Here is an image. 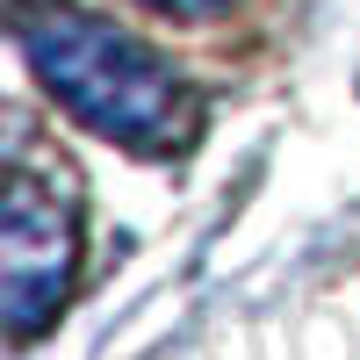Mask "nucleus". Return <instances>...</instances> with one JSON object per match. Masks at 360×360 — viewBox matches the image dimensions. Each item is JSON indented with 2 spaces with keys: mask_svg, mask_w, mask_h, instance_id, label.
I'll list each match as a JSON object with an SVG mask.
<instances>
[{
  "mask_svg": "<svg viewBox=\"0 0 360 360\" xmlns=\"http://www.w3.org/2000/svg\"><path fill=\"white\" fill-rule=\"evenodd\" d=\"M144 8H159V15H180V22H209V15H224L231 0H144Z\"/></svg>",
  "mask_w": 360,
  "mask_h": 360,
  "instance_id": "nucleus-3",
  "label": "nucleus"
},
{
  "mask_svg": "<svg viewBox=\"0 0 360 360\" xmlns=\"http://www.w3.org/2000/svg\"><path fill=\"white\" fill-rule=\"evenodd\" d=\"M22 51L44 94L94 137L130 144V152H173V137H188V79L130 29L58 8L22 29Z\"/></svg>",
  "mask_w": 360,
  "mask_h": 360,
  "instance_id": "nucleus-1",
  "label": "nucleus"
},
{
  "mask_svg": "<svg viewBox=\"0 0 360 360\" xmlns=\"http://www.w3.org/2000/svg\"><path fill=\"white\" fill-rule=\"evenodd\" d=\"M72 259H79L72 202L37 166H15L8 173V202H0V295H8V332L15 339H37L58 317Z\"/></svg>",
  "mask_w": 360,
  "mask_h": 360,
  "instance_id": "nucleus-2",
  "label": "nucleus"
}]
</instances>
